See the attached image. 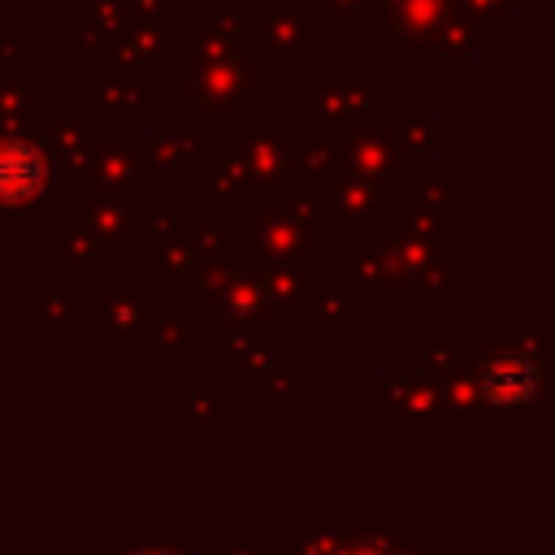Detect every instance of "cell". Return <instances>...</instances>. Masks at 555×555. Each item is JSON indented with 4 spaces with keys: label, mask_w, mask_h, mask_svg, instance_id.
<instances>
[{
    "label": "cell",
    "mask_w": 555,
    "mask_h": 555,
    "mask_svg": "<svg viewBox=\"0 0 555 555\" xmlns=\"http://www.w3.org/2000/svg\"><path fill=\"white\" fill-rule=\"evenodd\" d=\"M22 69H26V43L13 35H0V78L22 74Z\"/></svg>",
    "instance_id": "cell-43"
},
{
    "label": "cell",
    "mask_w": 555,
    "mask_h": 555,
    "mask_svg": "<svg viewBox=\"0 0 555 555\" xmlns=\"http://www.w3.org/2000/svg\"><path fill=\"white\" fill-rule=\"evenodd\" d=\"M238 256L247 264H264V260H282V264H299V269H317V247L321 238L295 221V217H264V212H238Z\"/></svg>",
    "instance_id": "cell-11"
},
{
    "label": "cell",
    "mask_w": 555,
    "mask_h": 555,
    "mask_svg": "<svg viewBox=\"0 0 555 555\" xmlns=\"http://www.w3.org/2000/svg\"><path fill=\"white\" fill-rule=\"evenodd\" d=\"M26 17H65V0H22Z\"/></svg>",
    "instance_id": "cell-44"
},
{
    "label": "cell",
    "mask_w": 555,
    "mask_h": 555,
    "mask_svg": "<svg viewBox=\"0 0 555 555\" xmlns=\"http://www.w3.org/2000/svg\"><path fill=\"white\" fill-rule=\"evenodd\" d=\"M134 256L147 278H156L160 291L173 295H199V286L212 273V260L195 243V212H152L139 221Z\"/></svg>",
    "instance_id": "cell-2"
},
{
    "label": "cell",
    "mask_w": 555,
    "mask_h": 555,
    "mask_svg": "<svg viewBox=\"0 0 555 555\" xmlns=\"http://www.w3.org/2000/svg\"><path fill=\"white\" fill-rule=\"evenodd\" d=\"M269 304L273 308H286V312H308L312 304V286H317V269H299V264H282V260H264V264H251Z\"/></svg>",
    "instance_id": "cell-25"
},
{
    "label": "cell",
    "mask_w": 555,
    "mask_h": 555,
    "mask_svg": "<svg viewBox=\"0 0 555 555\" xmlns=\"http://www.w3.org/2000/svg\"><path fill=\"white\" fill-rule=\"evenodd\" d=\"M243 9L238 0H208L186 30V52L182 56H204V61H221V56H243Z\"/></svg>",
    "instance_id": "cell-19"
},
{
    "label": "cell",
    "mask_w": 555,
    "mask_h": 555,
    "mask_svg": "<svg viewBox=\"0 0 555 555\" xmlns=\"http://www.w3.org/2000/svg\"><path fill=\"white\" fill-rule=\"evenodd\" d=\"M0 234H4V212H0ZM0 269H4V251H0Z\"/></svg>",
    "instance_id": "cell-47"
},
{
    "label": "cell",
    "mask_w": 555,
    "mask_h": 555,
    "mask_svg": "<svg viewBox=\"0 0 555 555\" xmlns=\"http://www.w3.org/2000/svg\"><path fill=\"white\" fill-rule=\"evenodd\" d=\"M39 247H43V256H56V251H61V234H43Z\"/></svg>",
    "instance_id": "cell-45"
},
{
    "label": "cell",
    "mask_w": 555,
    "mask_h": 555,
    "mask_svg": "<svg viewBox=\"0 0 555 555\" xmlns=\"http://www.w3.org/2000/svg\"><path fill=\"white\" fill-rule=\"evenodd\" d=\"M390 143L408 165H421L434 147H438V121L429 113H403V117H386Z\"/></svg>",
    "instance_id": "cell-29"
},
{
    "label": "cell",
    "mask_w": 555,
    "mask_h": 555,
    "mask_svg": "<svg viewBox=\"0 0 555 555\" xmlns=\"http://www.w3.org/2000/svg\"><path fill=\"white\" fill-rule=\"evenodd\" d=\"M204 338L199 317H160L152 334V351H195Z\"/></svg>",
    "instance_id": "cell-36"
},
{
    "label": "cell",
    "mask_w": 555,
    "mask_h": 555,
    "mask_svg": "<svg viewBox=\"0 0 555 555\" xmlns=\"http://www.w3.org/2000/svg\"><path fill=\"white\" fill-rule=\"evenodd\" d=\"M295 395H299V382L291 373H269L260 390V408H295Z\"/></svg>",
    "instance_id": "cell-42"
},
{
    "label": "cell",
    "mask_w": 555,
    "mask_h": 555,
    "mask_svg": "<svg viewBox=\"0 0 555 555\" xmlns=\"http://www.w3.org/2000/svg\"><path fill=\"white\" fill-rule=\"evenodd\" d=\"M308 312H312L317 330H325V334H351V330L360 325V317H356V295H351L334 273H330V278L317 273Z\"/></svg>",
    "instance_id": "cell-28"
},
{
    "label": "cell",
    "mask_w": 555,
    "mask_h": 555,
    "mask_svg": "<svg viewBox=\"0 0 555 555\" xmlns=\"http://www.w3.org/2000/svg\"><path fill=\"white\" fill-rule=\"evenodd\" d=\"M100 134H104L100 121L87 117V113H48L43 117L39 143L48 152L52 186L61 195H78L82 191V178H87V165H91V152H95Z\"/></svg>",
    "instance_id": "cell-13"
},
{
    "label": "cell",
    "mask_w": 555,
    "mask_h": 555,
    "mask_svg": "<svg viewBox=\"0 0 555 555\" xmlns=\"http://www.w3.org/2000/svg\"><path fill=\"white\" fill-rule=\"evenodd\" d=\"M516 0H451V13L464 17L481 39H507L516 30V17H512Z\"/></svg>",
    "instance_id": "cell-31"
},
{
    "label": "cell",
    "mask_w": 555,
    "mask_h": 555,
    "mask_svg": "<svg viewBox=\"0 0 555 555\" xmlns=\"http://www.w3.org/2000/svg\"><path fill=\"white\" fill-rule=\"evenodd\" d=\"M325 199H330V212H334L338 234H351L356 243H373L377 234H390L395 221H399V204L382 199L373 186H364L351 173H338L325 186Z\"/></svg>",
    "instance_id": "cell-15"
},
{
    "label": "cell",
    "mask_w": 555,
    "mask_h": 555,
    "mask_svg": "<svg viewBox=\"0 0 555 555\" xmlns=\"http://www.w3.org/2000/svg\"><path fill=\"white\" fill-rule=\"evenodd\" d=\"M243 195H247V186H243V169H238V156H234V134H221L217 152L204 165V191H199L195 217L225 221L243 204Z\"/></svg>",
    "instance_id": "cell-21"
},
{
    "label": "cell",
    "mask_w": 555,
    "mask_h": 555,
    "mask_svg": "<svg viewBox=\"0 0 555 555\" xmlns=\"http://www.w3.org/2000/svg\"><path fill=\"white\" fill-rule=\"evenodd\" d=\"M0 360H4V317H0Z\"/></svg>",
    "instance_id": "cell-46"
},
{
    "label": "cell",
    "mask_w": 555,
    "mask_h": 555,
    "mask_svg": "<svg viewBox=\"0 0 555 555\" xmlns=\"http://www.w3.org/2000/svg\"><path fill=\"white\" fill-rule=\"evenodd\" d=\"M321 39H356L364 17H377V0H299Z\"/></svg>",
    "instance_id": "cell-27"
},
{
    "label": "cell",
    "mask_w": 555,
    "mask_h": 555,
    "mask_svg": "<svg viewBox=\"0 0 555 555\" xmlns=\"http://www.w3.org/2000/svg\"><path fill=\"white\" fill-rule=\"evenodd\" d=\"M178 100L195 117H260V65L247 56H178Z\"/></svg>",
    "instance_id": "cell-3"
},
{
    "label": "cell",
    "mask_w": 555,
    "mask_h": 555,
    "mask_svg": "<svg viewBox=\"0 0 555 555\" xmlns=\"http://www.w3.org/2000/svg\"><path fill=\"white\" fill-rule=\"evenodd\" d=\"M61 52L65 56H74V61H104V52H108V39L104 35H95L91 26H87V17H61Z\"/></svg>",
    "instance_id": "cell-34"
},
{
    "label": "cell",
    "mask_w": 555,
    "mask_h": 555,
    "mask_svg": "<svg viewBox=\"0 0 555 555\" xmlns=\"http://www.w3.org/2000/svg\"><path fill=\"white\" fill-rule=\"evenodd\" d=\"M52 195V165L39 139H0V212L39 217Z\"/></svg>",
    "instance_id": "cell-12"
},
{
    "label": "cell",
    "mask_w": 555,
    "mask_h": 555,
    "mask_svg": "<svg viewBox=\"0 0 555 555\" xmlns=\"http://www.w3.org/2000/svg\"><path fill=\"white\" fill-rule=\"evenodd\" d=\"M56 260H61V269L65 273H100V264H104V256L82 238V234H74V238H61V251H56Z\"/></svg>",
    "instance_id": "cell-40"
},
{
    "label": "cell",
    "mask_w": 555,
    "mask_h": 555,
    "mask_svg": "<svg viewBox=\"0 0 555 555\" xmlns=\"http://www.w3.org/2000/svg\"><path fill=\"white\" fill-rule=\"evenodd\" d=\"M551 338H503V334H477V351L468 356L477 395L499 408H546V369Z\"/></svg>",
    "instance_id": "cell-1"
},
{
    "label": "cell",
    "mask_w": 555,
    "mask_h": 555,
    "mask_svg": "<svg viewBox=\"0 0 555 555\" xmlns=\"http://www.w3.org/2000/svg\"><path fill=\"white\" fill-rule=\"evenodd\" d=\"M382 399H390V403H408V408H438V403H442L438 382H429V377H412V373H395V377H386Z\"/></svg>",
    "instance_id": "cell-35"
},
{
    "label": "cell",
    "mask_w": 555,
    "mask_h": 555,
    "mask_svg": "<svg viewBox=\"0 0 555 555\" xmlns=\"http://www.w3.org/2000/svg\"><path fill=\"white\" fill-rule=\"evenodd\" d=\"M182 425H186V429H199V425H217V395H199V390H186V395H182Z\"/></svg>",
    "instance_id": "cell-41"
},
{
    "label": "cell",
    "mask_w": 555,
    "mask_h": 555,
    "mask_svg": "<svg viewBox=\"0 0 555 555\" xmlns=\"http://www.w3.org/2000/svg\"><path fill=\"white\" fill-rule=\"evenodd\" d=\"M143 208L130 195H104V191H78V195H61V238L82 234L100 256H121L134 251V234H139Z\"/></svg>",
    "instance_id": "cell-7"
},
{
    "label": "cell",
    "mask_w": 555,
    "mask_h": 555,
    "mask_svg": "<svg viewBox=\"0 0 555 555\" xmlns=\"http://www.w3.org/2000/svg\"><path fill=\"white\" fill-rule=\"evenodd\" d=\"M377 22L399 56H416L438 48L451 22V0H377Z\"/></svg>",
    "instance_id": "cell-17"
},
{
    "label": "cell",
    "mask_w": 555,
    "mask_h": 555,
    "mask_svg": "<svg viewBox=\"0 0 555 555\" xmlns=\"http://www.w3.org/2000/svg\"><path fill=\"white\" fill-rule=\"evenodd\" d=\"M143 147H147V160L156 173H204V165H208V152L199 143V117L186 108L173 117H160L156 134Z\"/></svg>",
    "instance_id": "cell-18"
},
{
    "label": "cell",
    "mask_w": 555,
    "mask_h": 555,
    "mask_svg": "<svg viewBox=\"0 0 555 555\" xmlns=\"http://www.w3.org/2000/svg\"><path fill=\"white\" fill-rule=\"evenodd\" d=\"M395 234H399L403 243H412L416 251H429V256H438V260H451V256H455V238H460V225H455V212L399 208Z\"/></svg>",
    "instance_id": "cell-24"
},
{
    "label": "cell",
    "mask_w": 555,
    "mask_h": 555,
    "mask_svg": "<svg viewBox=\"0 0 555 555\" xmlns=\"http://www.w3.org/2000/svg\"><path fill=\"white\" fill-rule=\"evenodd\" d=\"M43 78L39 74H9L0 78V139H39L43 130Z\"/></svg>",
    "instance_id": "cell-20"
},
{
    "label": "cell",
    "mask_w": 555,
    "mask_h": 555,
    "mask_svg": "<svg viewBox=\"0 0 555 555\" xmlns=\"http://www.w3.org/2000/svg\"><path fill=\"white\" fill-rule=\"evenodd\" d=\"M87 191H104V195H130V199H147L160 191V173L147 160V147L134 134H100L87 178Z\"/></svg>",
    "instance_id": "cell-10"
},
{
    "label": "cell",
    "mask_w": 555,
    "mask_h": 555,
    "mask_svg": "<svg viewBox=\"0 0 555 555\" xmlns=\"http://www.w3.org/2000/svg\"><path fill=\"white\" fill-rule=\"evenodd\" d=\"M160 61H165L160 35H156L152 26H134V22H130V26L108 43V52H104V61H100V74H117V78L160 74Z\"/></svg>",
    "instance_id": "cell-23"
},
{
    "label": "cell",
    "mask_w": 555,
    "mask_h": 555,
    "mask_svg": "<svg viewBox=\"0 0 555 555\" xmlns=\"http://www.w3.org/2000/svg\"><path fill=\"white\" fill-rule=\"evenodd\" d=\"M39 321L48 330H61V334H78V330H91V317L82 312V295L78 291H48L39 299Z\"/></svg>",
    "instance_id": "cell-32"
},
{
    "label": "cell",
    "mask_w": 555,
    "mask_h": 555,
    "mask_svg": "<svg viewBox=\"0 0 555 555\" xmlns=\"http://www.w3.org/2000/svg\"><path fill=\"white\" fill-rule=\"evenodd\" d=\"M416 356H421L425 377H447L460 364V351H455V338L451 334H421L416 338Z\"/></svg>",
    "instance_id": "cell-37"
},
{
    "label": "cell",
    "mask_w": 555,
    "mask_h": 555,
    "mask_svg": "<svg viewBox=\"0 0 555 555\" xmlns=\"http://www.w3.org/2000/svg\"><path fill=\"white\" fill-rule=\"evenodd\" d=\"M256 43H260V61L264 56H286V61H312L321 48V35L312 26V17L304 13L299 0H260L256 13Z\"/></svg>",
    "instance_id": "cell-16"
},
{
    "label": "cell",
    "mask_w": 555,
    "mask_h": 555,
    "mask_svg": "<svg viewBox=\"0 0 555 555\" xmlns=\"http://www.w3.org/2000/svg\"><path fill=\"white\" fill-rule=\"evenodd\" d=\"M481 43V35L464 22V17H455L451 13V22H447V30H442V39H438V78H451L455 69H460V61L464 56H473V48Z\"/></svg>",
    "instance_id": "cell-33"
},
{
    "label": "cell",
    "mask_w": 555,
    "mask_h": 555,
    "mask_svg": "<svg viewBox=\"0 0 555 555\" xmlns=\"http://www.w3.org/2000/svg\"><path fill=\"white\" fill-rule=\"evenodd\" d=\"M334 278H338L351 295H360V291H386V273H382L377 247H369V243L347 247V251L338 256V264H334Z\"/></svg>",
    "instance_id": "cell-30"
},
{
    "label": "cell",
    "mask_w": 555,
    "mask_h": 555,
    "mask_svg": "<svg viewBox=\"0 0 555 555\" xmlns=\"http://www.w3.org/2000/svg\"><path fill=\"white\" fill-rule=\"evenodd\" d=\"M338 160H343V173L360 178L364 186H373L382 199L390 204H408V191L416 186V165H408L395 143H390V130H386V117H373L369 126H360L356 134H347L338 143Z\"/></svg>",
    "instance_id": "cell-8"
},
{
    "label": "cell",
    "mask_w": 555,
    "mask_h": 555,
    "mask_svg": "<svg viewBox=\"0 0 555 555\" xmlns=\"http://www.w3.org/2000/svg\"><path fill=\"white\" fill-rule=\"evenodd\" d=\"M78 113L104 121L113 117H156L160 113V74H139V78H117V74H87L78 87Z\"/></svg>",
    "instance_id": "cell-14"
},
{
    "label": "cell",
    "mask_w": 555,
    "mask_h": 555,
    "mask_svg": "<svg viewBox=\"0 0 555 555\" xmlns=\"http://www.w3.org/2000/svg\"><path fill=\"white\" fill-rule=\"evenodd\" d=\"M160 321V295L143 291L134 273L100 278V312L91 317L104 351H152V334Z\"/></svg>",
    "instance_id": "cell-5"
},
{
    "label": "cell",
    "mask_w": 555,
    "mask_h": 555,
    "mask_svg": "<svg viewBox=\"0 0 555 555\" xmlns=\"http://www.w3.org/2000/svg\"><path fill=\"white\" fill-rule=\"evenodd\" d=\"M225 325H256V330H278V308L269 304L256 269L234 256V260H212L208 282L199 286V330H225Z\"/></svg>",
    "instance_id": "cell-4"
},
{
    "label": "cell",
    "mask_w": 555,
    "mask_h": 555,
    "mask_svg": "<svg viewBox=\"0 0 555 555\" xmlns=\"http://www.w3.org/2000/svg\"><path fill=\"white\" fill-rule=\"evenodd\" d=\"M87 26L95 35H104L108 43L130 26V0H87Z\"/></svg>",
    "instance_id": "cell-38"
},
{
    "label": "cell",
    "mask_w": 555,
    "mask_h": 555,
    "mask_svg": "<svg viewBox=\"0 0 555 555\" xmlns=\"http://www.w3.org/2000/svg\"><path fill=\"white\" fill-rule=\"evenodd\" d=\"M343 173V160H338V139H299L295 152H291V169L286 178H295L299 186H312V191H325L334 178Z\"/></svg>",
    "instance_id": "cell-26"
},
{
    "label": "cell",
    "mask_w": 555,
    "mask_h": 555,
    "mask_svg": "<svg viewBox=\"0 0 555 555\" xmlns=\"http://www.w3.org/2000/svg\"><path fill=\"white\" fill-rule=\"evenodd\" d=\"M295 117H312L317 121V134L325 139H347L356 134L360 126H369L377 117V82L369 78H317V74H304L295 82Z\"/></svg>",
    "instance_id": "cell-6"
},
{
    "label": "cell",
    "mask_w": 555,
    "mask_h": 555,
    "mask_svg": "<svg viewBox=\"0 0 555 555\" xmlns=\"http://www.w3.org/2000/svg\"><path fill=\"white\" fill-rule=\"evenodd\" d=\"M299 143V117L278 113V117H247L243 130L234 134V156L243 169V186L251 195L278 186L291 169V152Z\"/></svg>",
    "instance_id": "cell-9"
},
{
    "label": "cell",
    "mask_w": 555,
    "mask_h": 555,
    "mask_svg": "<svg viewBox=\"0 0 555 555\" xmlns=\"http://www.w3.org/2000/svg\"><path fill=\"white\" fill-rule=\"evenodd\" d=\"M278 351H282V334L278 330H256V325L217 330V360H221L225 373L269 369V364H278Z\"/></svg>",
    "instance_id": "cell-22"
},
{
    "label": "cell",
    "mask_w": 555,
    "mask_h": 555,
    "mask_svg": "<svg viewBox=\"0 0 555 555\" xmlns=\"http://www.w3.org/2000/svg\"><path fill=\"white\" fill-rule=\"evenodd\" d=\"M455 199V186L451 178H416V186L408 191V204L403 208H425V212H455L451 208Z\"/></svg>",
    "instance_id": "cell-39"
}]
</instances>
